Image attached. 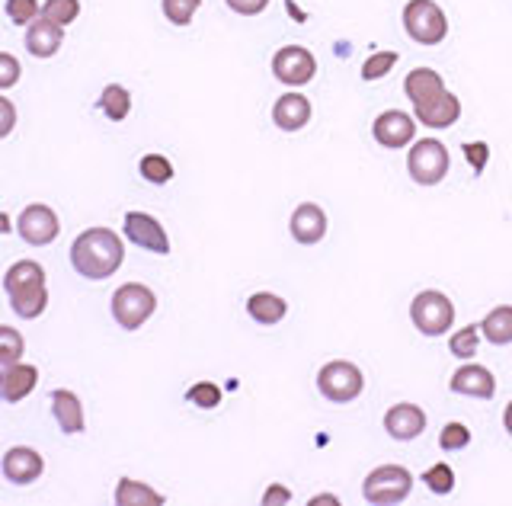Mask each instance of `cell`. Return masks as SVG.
Here are the masks:
<instances>
[{
  "mask_svg": "<svg viewBox=\"0 0 512 506\" xmlns=\"http://www.w3.org/2000/svg\"><path fill=\"white\" fill-rule=\"evenodd\" d=\"M125 260V244L112 228H87L71 244V266L84 279H109L119 273Z\"/></svg>",
  "mask_w": 512,
  "mask_h": 506,
  "instance_id": "obj_1",
  "label": "cell"
},
{
  "mask_svg": "<svg viewBox=\"0 0 512 506\" xmlns=\"http://www.w3.org/2000/svg\"><path fill=\"white\" fill-rule=\"evenodd\" d=\"M4 289L10 298V308L23 321H36L48 308V289H45V270L36 260H16L4 273Z\"/></svg>",
  "mask_w": 512,
  "mask_h": 506,
  "instance_id": "obj_2",
  "label": "cell"
},
{
  "mask_svg": "<svg viewBox=\"0 0 512 506\" xmlns=\"http://www.w3.org/2000/svg\"><path fill=\"white\" fill-rule=\"evenodd\" d=\"M157 311V295L144 282H125L112 292V318L122 330H138Z\"/></svg>",
  "mask_w": 512,
  "mask_h": 506,
  "instance_id": "obj_3",
  "label": "cell"
},
{
  "mask_svg": "<svg viewBox=\"0 0 512 506\" xmlns=\"http://www.w3.org/2000/svg\"><path fill=\"white\" fill-rule=\"evenodd\" d=\"M410 321H413V327L420 330L423 337H442V334H448L452 324H455L452 298L436 292V289L420 292L410 302Z\"/></svg>",
  "mask_w": 512,
  "mask_h": 506,
  "instance_id": "obj_4",
  "label": "cell"
},
{
  "mask_svg": "<svg viewBox=\"0 0 512 506\" xmlns=\"http://www.w3.org/2000/svg\"><path fill=\"white\" fill-rule=\"evenodd\" d=\"M362 388H365V375L356 362H349V359H333L317 372V391L333 404L356 401Z\"/></svg>",
  "mask_w": 512,
  "mask_h": 506,
  "instance_id": "obj_5",
  "label": "cell"
},
{
  "mask_svg": "<svg viewBox=\"0 0 512 506\" xmlns=\"http://www.w3.org/2000/svg\"><path fill=\"white\" fill-rule=\"evenodd\" d=\"M413 490V474L404 465H381L365 478L362 484V497L365 503L375 506H394L404 503Z\"/></svg>",
  "mask_w": 512,
  "mask_h": 506,
  "instance_id": "obj_6",
  "label": "cell"
},
{
  "mask_svg": "<svg viewBox=\"0 0 512 506\" xmlns=\"http://www.w3.org/2000/svg\"><path fill=\"white\" fill-rule=\"evenodd\" d=\"M404 29L416 45H439L448 36V17L436 0H407Z\"/></svg>",
  "mask_w": 512,
  "mask_h": 506,
  "instance_id": "obj_7",
  "label": "cell"
},
{
  "mask_svg": "<svg viewBox=\"0 0 512 506\" xmlns=\"http://www.w3.org/2000/svg\"><path fill=\"white\" fill-rule=\"evenodd\" d=\"M407 173L416 186H439L448 177V148L439 138H420L407 154Z\"/></svg>",
  "mask_w": 512,
  "mask_h": 506,
  "instance_id": "obj_8",
  "label": "cell"
},
{
  "mask_svg": "<svg viewBox=\"0 0 512 506\" xmlns=\"http://www.w3.org/2000/svg\"><path fill=\"white\" fill-rule=\"evenodd\" d=\"M317 74V58L304 49V45H282V49L272 55V77L285 87H304L311 84Z\"/></svg>",
  "mask_w": 512,
  "mask_h": 506,
  "instance_id": "obj_9",
  "label": "cell"
},
{
  "mask_svg": "<svg viewBox=\"0 0 512 506\" xmlns=\"http://www.w3.org/2000/svg\"><path fill=\"white\" fill-rule=\"evenodd\" d=\"M16 231H20V237H23L26 244H32V247H48L58 237L61 221L52 212V205L32 202V205H26V209L20 212V218H16Z\"/></svg>",
  "mask_w": 512,
  "mask_h": 506,
  "instance_id": "obj_10",
  "label": "cell"
},
{
  "mask_svg": "<svg viewBox=\"0 0 512 506\" xmlns=\"http://www.w3.org/2000/svg\"><path fill=\"white\" fill-rule=\"evenodd\" d=\"M122 228H125V237L135 247L160 253V257H164V253H170V237H167L164 225H160L154 215H148V212H128Z\"/></svg>",
  "mask_w": 512,
  "mask_h": 506,
  "instance_id": "obj_11",
  "label": "cell"
},
{
  "mask_svg": "<svg viewBox=\"0 0 512 506\" xmlns=\"http://www.w3.org/2000/svg\"><path fill=\"white\" fill-rule=\"evenodd\" d=\"M372 135L381 148H407L413 145V138H416V122L413 116L407 113H400V109H388V113H381L372 125Z\"/></svg>",
  "mask_w": 512,
  "mask_h": 506,
  "instance_id": "obj_12",
  "label": "cell"
},
{
  "mask_svg": "<svg viewBox=\"0 0 512 506\" xmlns=\"http://www.w3.org/2000/svg\"><path fill=\"white\" fill-rule=\"evenodd\" d=\"M426 423H429L426 410L410 404V401L394 404V407H388V414H384V430H388V436L397 442H410L416 436H423Z\"/></svg>",
  "mask_w": 512,
  "mask_h": 506,
  "instance_id": "obj_13",
  "label": "cell"
},
{
  "mask_svg": "<svg viewBox=\"0 0 512 506\" xmlns=\"http://www.w3.org/2000/svg\"><path fill=\"white\" fill-rule=\"evenodd\" d=\"M39 385V369L29 366V362H10V366L0 369V401L7 404H20L26 401Z\"/></svg>",
  "mask_w": 512,
  "mask_h": 506,
  "instance_id": "obj_14",
  "label": "cell"
},
{
  "mask_svg": "<svg viewBox=\"0 0 512 506\" xmlns=\"http://www.w3.org/2000/svg\"><path fill=\"white\" fill-rule=\"evenodd\" d=\"M4 478L16 487H26L32 481H39L42 478V471H45V458L36 452V449H29V446H16L4 455Z\"/></svg>",
  "mask_w": 512,
  "mask_h": 506,
  "instance_id": "obj_15",
  "label": "cell"
},
{
  "mask_svg": "<svg viewBox=\"0 0 512 506\" xmlns=\"http://www.w3.org/2000/svg\"><path fill=\"white\" fill-rule=\"evenodd\" d=\"M288 231H292V237H295L298 244H304V247L324 241V234H327V212L320 209V205H314V202H301L298 209L292 212Z\"/></svg>",
  "mask_w": 512,
  "mask_h": 506,
  "instance_id": "obj_16",
  "label": "cell"
},
{
  "mask_svg": "<svg viewBox=\"0 0 512 506\" xmlns=\"http://www.w3.org/2000/svg\"><path fill=\"white\" fill-rule=\"evenodd\" d=\"M413 113H416V122H423L426 129H452L461 119V100L452 90H442L436 100L413 106Z\"/></svg>",
  "mask_w": 512,
  "mask_h": 506,
  "instance_id": "obj_17",
  "label": "cell"
},
{
  "mask_svg": "<svg viewBox=\"0 0 512 506\" xmlns=\"http://www.w3.org/2000/svg\"><path fill=\"white\" fill-rule=\"evenodd\" d=\"M272 122L279 125L282 132H298L311 122V100L298 90H288L272 103Z\"/></svg>",
  "mask_w": 512,
  "mask_h": 506,
  "instance_id": "obj_18",
  "label": "cell"
},
{
  "mask_svg": "<svg viewBox=\"0 0 512 506\" xmlns=\"http://www.w3.org/2000/svg\"><path fill=\"white\" fill-rule=\"evenodd\" d=\"M23 42H26V52L32 58H52L61 49V42H64V26L45 20V17H36L26 26V39Z\"/></svg>",
  "mask_w": 512,
  "mask_h": 506,
  "instance_id": "obj_19",
  "label": "cell"
},
{
  "mask_svg": "<svg viewBox=\"0 0 512 506\" xmlns=\"http://www.w3.org/2000/svg\"><path fill=\"white\" fill-rule=\"evenodd\" d=\"M452 391L464 394V398H477V401H490L496 394V378L487 366H461L452 375Z\"/></svg>",
  "mask_w": 512,
  "mask_h": 506,
  "instance_id": "obj_20",
  "label": "cell"
},
{
  "mask_svg": "<svg viewBox=\"0 0 512 506\" xmlns=\"http://www.w3.org/2000/svg\"><path fill=\"white\" fill-rule=\"evenodd\" d=\"M52 414L61 426V433H68V436H77V433H84V404H80V398L74 391L68 388H55L52 391Z\"/></svg>",
  "mask_w": 512,
  "mask_h": 506,
  "instance_id": "obj_21",
  "label": "cell"
},
{
  "mask_svg": "<svg viewBox=\"0 0 512 506\" xmlns=\"http://www.w3.org/2000/svg\"><path fill=\"white\" fill-rule=\"evenodd\" d=\"M445 87L442 81V74L439 71H432V68H413L407 77H404V93H407V100L413 106H423L429 100H436Z\"/></svg>",
  "mask_w": 512,
  "mask_h": 506,
  "instance_id": "obj_22",
  "label": "cell"
},
{
  "mask_svg": "<svg viewBox=\"0 0 512 506\" xmlns=\"http://www.w3.org/2000/svg\"><path fill=\"white\" fill-rule=\"evenodd\" d=\"M247 314L256 324H279L288 314V305H285V298L272 292H253L247 298Z\"/></svg>",
  "mask_w": 512,
  "mask_h": 506,
  "instance_id": "obj_23",
  "label": "cell"
},
{
  "mask_svg": "<svg viewBox=\"0 0 512 506\" xmlns=\"http://www.w3.org/2000/svg\"><path fill=\"white\" fill-rule=\"evenodd\" d=\"M167 497L157 494L154 487L132 481V478H122L116 484V506H164Z\"/></svg>",
  "mask_w": 512,
  "mask_h": 506,
  "instance_id": "obj_24",
  "label": "cell"
},
{
  "mask_svg": "<svg viewBox=\"0 0 512 506\" xmlns=\"http://www.w3.org/2000/svg\"><path fill=\"white\" fill-rule=\"evenodd\" d=\"M480 334L493 346L512 343V305H496L484 321H480Z\"/></svg>",
  "mask_w": 512,
  "mask_h": 506,
  "instance_id": "obj_25",
  "label": "cell"
},
{
  "mask_svg": "<svg viewBox=\"0 0 512 506\" xmlns=\"http://www.w3.org/2000/svg\"><path fill=\"white\" fill-rule=\"evenodd\" d=\"M100 109L106 119L122 122V119H128V113H132V93H128L122 84H109L100 93Z\"/></svg>",
  "mask_w": 512,
  "mask_h": 506,
  "instance_id": "obj_26",
  "label": "cell"
},
{
  "mask_svg": "<svg viewBox=\"0 0 512 506\" xmlns=\"http://www.w3.org/2000/svg\"><path fill=\"white\" fill-rule=\"evenodd\" d=\"M477 346H480V327L477 324H468L452 334V340H448V350H452L455 359H474L477 356Z\"/></svg>",
  "mask_w": 512,
  "mask_h": 506,
  "instance_id": "obj_27",
  "label": "cell"
},
{
  "mask_svg": "<svg viewBox=\"0 0 512 506\" xmlns=\"http://www.w3.org/2000/svg\"><path fill=\"white\" fill-rule=\"evenodd\" d=\"M138 170H141V177L148 183H154V186H164V183L173 180V164L167 161L164 154H144Z\"/></svg>",
  "mask_w": 512,
  "mask_h": 506,
  "instance_id": "obj_28",
  "label": "cell"
},
{
  "mask_svg": "<svg viewBox=\"0 0 512 506\" xmlns=\"http://www.w3.org/2000/svg\"><path fill=\"white\" fill-rule=\"evenodd\" d=\"M26 353L23 334L10 324H0V366H10V362H20Z\"/></svg>",
  "mask_w": 512,
  "mask_h": 506,
  "instance_id": "obj_29",
  "label": "cell"
},
{
  "mask_svg": "<svg viewBox=\"0 0 512 506\" xmlns=\"http://www.w3.org/2000/svg\"><path fill=\"white\" fill-rule=\"evenodd\" d=\"M202 7V0H160V10L173 26H189L196 20V13Z\"/></svg>",
  "mask_w": 512,
  "mask_h": 506,
  "instance_id": "obj_30",
  "label": "cell"
},
{
  "mask_svg": "<svg viewBox=\"0 0 512 506\" xmlns=\"http://www.w3.org/2000/svg\"><path fill=\"white\" fill-rule=\"evenodd\" d=\"M42 17L58 26H71L80 17V0H45Z\"/></svg>",
  "mask_w": 512,
  "mask_h": 506,
  "instance_id": "obj_31",
  "label": "cell"
},
{
  "mask_svg": "<svg viewBox=\"0 0 512 506\" xmlns=\"http://www.w3.org/2000/svg\"><path fill=\"white\" fill-rule=\"evenodd\" d=\"M397 52H375L372 58H365V65H362V81L368 84H375L381 81V77H388L397 65Z\"/></svg>",
  "mask_w": 512,
  "mask_h": 506,
  "instance_id": "obj_32",
  "label": "cell"
},
{
  "mask_svg": "<svg viewBox=\"0 0 512 506\" xmlns=\"http://www.w3.org/2000/svg\"><path fill=\"white\" fill-rule=\"evenodd\" d=\"M423 484L432 490L436 497H445V494H452L455 490V471L448 468V465H432V468H426V474H423Z\"/></svg>",
  "mask_w": 512,
  "mask_h": 506,
  "instance_id": "obj_33",
  "label": "cell"
},
{
  "mask_svg": "<svg viewBox=\"0 0 512 506\" xmlns=\"http://www.w3.org/2000/svg\"><path fill=\"white\" fill-rule=\"evenodd\" d=\"M471 442V430L464 423H445L442 433H439V446L445 452H461L464 446Z\"/></svg>",
  "mask_w": 512,
  "mask_h": 506,
  "instance_id": "obj_34",
  "label": "cell"
},
{
  "mask_svg": "<svg viewBox=\"0 0 512 506\" xmlns=\"http://www.w3.org/2000/svg\"><path fill=\"white\" fill-rule=\"evenodd\" d=\"M7 17L16 26H29L36 17H42L39 0H7Z\"/></svg>",
  "mask_w": 512,
  "mask_h": 506,
  "instance_id": "obj_35",
  "label": "cell"
},
{
  "mask_svg": "<svg viewBox=\"0 0 512 506\" xmlns=\"http://www.w3.org/2000/svg\"><path fill=\"white\" fill-rule=\"evenodd\" d=\"M186 398L196 404V407H205V410H212L221 404V388L212 385V382H199V385H192Z\"/></svg>",
  "mask_w": 512,
  "mask_h": 506,
  "instance_id": "obj_36",
  "label": "cell"
},
{
  "mask_svg": "<svg viewBox=\"0 0 512 506\" xmlns=\"http://www.w3.org/2000/svg\"><path fill=\"white\" fill-rule=\"evenodd\" d=\"M20 74H23L20 61H16L10 52H0V90H10L20 84Z\"/></svg>",
  "mask_w": 512,
  "mask_h": 506,
  "instance_id": "obj_37",
  "label": "cell"
},
{
  "mask_svg": "<svg viewBox=\"0 0 512 506\" xmlns=\"http://www.w3.org/2000/svg\"><path fill=\"white\" fill-rule=\"evenodd\" d=\"M464 157H468V164L474 167V173H484L490 148L484 145V141H468V145H464Z\"/></svg>",
  "mask_w": 512,
  "mask_h": 506,
  "instance_id": "obj_38",
  "label": "cell"
},
{
  "mask_svg": "<svg viewBox=\"0 0 512 506\" xmlns=\"http://www.w3.org/2000/svg\"><path fill=\"white\" fill-rule=\"evenodd\" d=\"M234 13H240V17H260V13L269 7V0H224Z\"/></svg>",
  "mask_w": 512,
  "mask_h": 506,
  "instance_id": "obj_39",
  "label": "cell"
},
{
  "mask_svg": "<svg viewBox=\"0 0 512 506\" xmlns=\"http://www.w3.org/2000/svg\"><path fill=\"white\" fill-rule=\"evenodd\" d=\"M13 129H16V106L7 97H0V141H4Z\"/></svg>",
  "mask_w": 512,
  "mask_h": 506,
  "instance_id": "obj_40",
  "label": "cell"
},
{
  "mask_svg": "<svg viewBox=\"0 0 512 506\" xmlns=\"http://www.w3.org/2000/svg\"><path fill=\"white\" fill-rule=\"evenodd\" d=\"M279 503H292V494H288V487L282 484H269L263 494V506H279Z\"/></svg>",
  "mask_w": 512,
  "mask_h": 506,
  "instance_id": "obj_41",
  "label": "cell"
},
{
  "mask_svg": "<svg viewBox=\"0 0 512 506\" xmlns=\"http://www.w3.org/2000/svg\"><path fill=\"white\" fill-rule=\"evenodd\" d=\"M311 506H340V500L330 497V494H324V497H314V500H311Z\"/></svg>",
  "mask_w": 512,
  "mask_h": 506,
  "instance_id": "obj_42",
  "label": "cell"
},
{
  "mask_svg": "<svg viewBox=\"0 0 512 506\" xmlns=\"http://www.w3.org/2000/svg\"><path fill=\"white\" fill-rule=\"evenodd\" d=\"M10 231H13V221H10V215H7V212H0V237L10 234Z\"/></svg>",
  "mask_w": 512,
  "mask_h": 506,
  "instance_id": "obj_43",
  "label": "cell"
},
{
  "mask_svg": "<svg viewBox=\"0 0 512 506\" xmlns=\"http://www.w3.org/2000/svg\"><path fill=\"white\" fill-rule=\"evenodd\" d=\"M503 426H506V433L512 436V401H509L506 410H503Z\"/></svg>",
  "mask_w": 512,
  "mask_h": 506,
  "instance_id": "obj_44",
  "label": "cell"
}]
</instances>
